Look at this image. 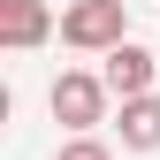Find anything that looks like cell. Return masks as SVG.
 Returning a JSON list of instances; mask_svg holds the SVG:
<instances>
[{
    "label": "cell",
    "mask_w": 160,
    "mask_h": 160,
    "mask_svg": "<svg viewBox=\"0 0 160 160\" xmlns=\"http://www.w3.org/2000/svg\"><path fill=\"white\" fill-rule=\"evenodd\" d=\"M130 38V0H69L61 8V46L76 53H107Z\"/></svg>",
    "instance_id": "1"
},
{
    "label": "cell",
    "mask_w": 160,
    "mask_h": 160,
    "mask_svg": "<svg viewBox=\"0 0 160 160\" xmlns=\"http://www.w3.org/2000/svg\"><path fill=\"white\" fill-rule=\"evenodd\" d=\"M107 76H92V69H61L53 76V92H46V107H53V122L61 130H92V122H107Z\"/></svg>",
    "instance_id": "2"
},
{
    "label": "cell",
    "mask_w": 160,
    "mask_h": 160,
    "mask_svg": "<svg viewBox=\"0 0 160 160\" xmlns=\"http://www.w3.org/2000/svg\"><path fill=\"white\" fill-rule=\"evenodd\" d=\"M107 92L114 99H137V92H152V76H160V61H152V46H137V38H122V46H107Z\"/></svg>",
    "instance_id": "3"
},
{
    "label": "cell",
    "mask_w": 160,
    "mask_h": 160,
    "mask_svg": "<svg viewBox=\"0 0 160 160\" xmlns=\"http://www.w3.org/2000/svg\"><path fill=\"white\" fill-rule=\"evenodd\" d=\"M53 38V8L46 0H0V46L8 53H31Z\"/></svg>",
    "instance_id": "4"
},
{
    "label": "cell",
    "mask_w": 160,
    "mask_h": 160,
    "mask_svg": "<svg viewBox=\"0 0 160 160\" xmlns=\"http://www.w3.org/2000/svg\"><path fill=\"white\" fill-rule=\"evenodd\" d=\"M122 152H160V99L152 92H137V99H122Z\"/></svg>",
    "instance_id": "5"
},
{
    "label": "cell",
    "mask_w": 160,
    "mask_h": 160,
    "mask_svg": "<svg viewBox=\"0 0 160 160\" xmlns=\"http://www.w3.org/2000/svg\"><path fill=\"white\" fill-rule=\"evenodd\" d=\"M61 160H114V145H99L92 130H69V145H61Z\"/></svg>",
    "instance_id": "6"
}]
</instances>
